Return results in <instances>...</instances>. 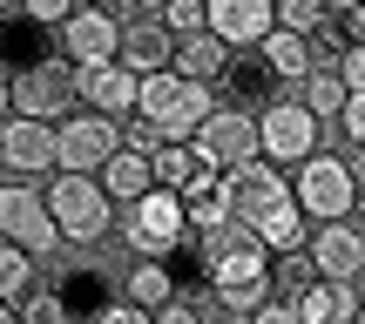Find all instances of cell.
<instances>
[{"instance_id": "obj_20", "label": "cell", "mask_w": 365, "mask_h": 324, "mask_svg": "<svg viewBox=\"0 0 365 324\" xmlns=\"http://www.w3.org/2000/svg\"><path fill=\"white\" fill-rule=\"evenodd\" d=\"M230 54H237V48H223L210 27H196V34H176L170 68H176V75H190V81H203V88H217V81H223V68H230Z\"/></svg>"}, {"instance_id": "obj_16", "label": "cell", "mask_w": 365, "mask_h": 324, "mask_svg": "<svg viewBox=\"0 0 365 324\" xmlns=\"http://www.w3.org/2000/svg\"><path fill=\"white\" fill-rule=\"evenodd\" d=\"M176 54V34L163 27V14H129L115 34V61L129 68V75H156V68H170Z\"/></svg>"}, {"instance_id": "obj_32", "label": "cell", "mask_w": 365, "mask_h": 324, "mask_svg": "<svg viewBox=\"0 0 365 324\" xmlns=\"http://www.w3.org/2000/svg\"><path fill=\"white\" fill-rule=\"evenodd\" d=\"M203 7L210 0H170V7H163V27H170V34H196V27H203Z\"/></svg>"}, {"instance_id": "obj_38", "label": "cell", "mask_w": 365, "mask_h": 324, "mask_svg": "<svg viewBox=\"0 0 365 324\" xmlns=\"http://www.w3.org/2000/svg\"><path fill=\"white\" fill-rule=\"evenodd\" d=\"M14 115V88H7V75H0V122Z\"/></svg>"}, {"instance_id": "obj_15", "label": "cell", "mask_w": 365, "mask_h": 324, "mask_svg": "<svg viewBox=\"0 0 365 324\" xmlns=\"http://www.w3.org/2000/svg\"><path fill=\"white\" fill-rule=\"evenodd\" d=\"M135 88L143 75H129L122 61H95V68H75V102L95 108V115H135Z\"/></svg>"}, {"instance_id": "obj_24", "label": "cell", "mask_w": 365, "mask_h": 324, "mask_svg": "<svg viewBox=\"0 0 365 324\" xmlns=\"http://www.w3.org/2000/svg\"><path fill=\"white\" fill-rule=\"evenodd\" d=\"M182 216H190V236L230 230V196H223V176L210 182V189H190V196H182Z\"/></svg>"}, {"instance_id": "obj_5", "label": "cell", "mask_w": 365, "mask_h": 324, "mask_svg": "<svg viewBox=\"0 0 365 324\" xmlns=\"http://www.w3.org/2000/svg\"><path fill=\"white\" fill-rule=\"evenodd\" d=\"M291 196H298V209L312 223H339L352 216V196H359V169L345 156H325V149H312L304 162H291Z\"/></svg>"}, {"instance_id": "obj_11", "label": "cell", "mask_w": 365, "mask_h": 324, "mask_svg": "<svg viewBox=\"0 0 365 324\" xmlns=\"http://www.w3.org/2000/svg\"><path fill=\"white\" fill-rule=\"evenodd\" d=\"M190 149H196L210 169H237V162H250V156H257V115H250V108H210V115L196 122Z\"/></svg>"}, {"instance_id": "obj_19", "label": "cell", "mask_w": 365, "mask_h": 324, "mask_svg": "<svg viewBox=\"0 0 365 324\" xmlns=\"http://www.w3.org/2000/svg\"><path fill=\"white\" fill-rule=\"evenodd\" d=\"M223 88H230V102H237V108H250V115H257L264 102H277V88H284V81L271 75V61H264L257 48H237V54H230V68H223Z\"/></svg>"}, {"instance_id": "obj_3", "label": "cell", "mask_w": 365, "mask_h": 324, "mask_svg": "<svg viewBox=\"0 0 365 324\" xmlns=\"http://www.w3.org/2000/svg\"><path fill=\"white\" fill-rule=\"evenodd\" d=\"M210 108H217V88L176 75V68H156V75H143V88H135V115H143L163 142H190Z\"/></svg>"}, {"instance_id": "obj_30", "label": "cell", "mask_w": 365, "mask_h": 324, "mask_svg": "<svg viewBox=\"0 0 365 324\" xmlns=\"http://www.w3.org/2000/svg\"><path fill=\"white\" fill-rule=\"evenodd\" d=\"M271 7H277V27H291V34H312V27L325 21L331 0H271Z\"/></svg>"}, {"instance_id": "obj_31", "label": "cell", "mask_w": 365, "mask_h": 324, "mask_svg": "<svg viewBox=\"0 0 365 324\" xmlns=\"http://www.w3.org/2000/svg\"><path fill=\"white\" fill-rule=\"evenodd\" d=\"M75 7L81 0H14V14H27V21H41V27H61Z\"/></svg>"}, {"instance_id": "obj_17", "label": "cell", "mask_w": 365, "mask_h": 324, "mask_svg": "<svg viewBox=\"0 0 365 324\" xmlns=\"http://www.w3.org/2000/svg\"><path fill=\"white\" fill-rule=\"evenodd\" d=\"M203 27L223 41V48H257V41L277 27V7H271V0H210Z\"/></svg>"}, {"instance_id": "obj_35", "label": "cell", "mask_w": 365, "mask_h": 324, "mask_svg": "<svg viewBox=\"0 0 365 324\" xmlns=\"http://www.w3.org/2000/svg\"><path fill=\"white\" fill-rule=\"evenodd\" d=\"M149 324H203V318H196V304L170 298V304H163V311H149Z\"/></svg>"}, {"instance_id": "obj_26", "label": "cell", "mask_w": 365, "mask_h": 324, "mask_svg": "<svg viewBox=\"0 0 365 324\" xmlns=\"http://www.w3.org/2000/svg\"><path fill=\"white\" fill-rule=\"evenodd\" d=\"M196 162H203V156H196L190 142H156V149H149V176H156V189H182V182L196 176Z\"/></svg>"}, {"instance_id": "obj_8", "label": "cell", "mask_w": 365, "mask_h": 324, "mask_svg": "<svg viewBox=\"0 0 365 324\" xmlns=\"http://www.w3.org/2000/svg\"><path fill=\"white\" fill-rule=\"evenodd\" d=\"M312 149H318V115L298 102V95H277V102L257 108V156L264 162L291 169V162L312 156Z\"/></svg>"}, {"instance_id": "obj_22", "label": "cell", "mask_w": 365, "mask_h": 324, "mask_svg": "<svg viewBox=\"0 0 365 324\" xmlns=\"http://www.w3.org/2000/svg\"><path fill=\"white\" fill-rule=\"evenodd\" d=\"M257 54L271 61V75L284 81V88H298V81L312 75V48H304V34H291V27H271V34L257 41Z\"/></svg>"}, {"instance_id": "obj_10", "label": "cell", "mask_w": 365, "mask_h": 324, "mask_svg": "<svg viewBox=\"0 0 365 324\" xmlns=\"http://www.w3.org/2000/svg\"><path fill=\"white\" fill-rule=\"evenodd\" d=\"M7 88H14V115H34V122H61V115H75V68L54 54V61H27L21 75H7Z\"/></svg>"}, {"instance_id": "obj_44", "label": "cell", "mask_w": 365, "mask_h": 324, "mask_svg": "<svg viewBox=\"0 0 365 324\" xmlns=\"http://www.w3.org/2000/svg\"><path fill=\"white\" fill-rule=\"evenodd\" d=\"M352 324H365V304H359V318H352Z\"/></svg>"}, {"instance_id": "obj_6", "label": "cell", "mask_w": 365, "mask_h": 324, "mask_svg": "<svg viewBox=\"0 0 365 324\" xmlns=\"http://www.w3.org/2000/svg\"><path fill=\"white\" fill-rule=\"evenodd\" d=\"M115 230H122V244H129L135 257H170L182 236H190V216H182L176 189H149V196H135V203H122Z\"/></svg>"}, {"instance_id": "obj_4", "label": "cell", "mask_w": 365, "mask_h": 324, "mask_svg": "<svg viewBox=\"0 0 365 324\" xmlns=\"http://www.w3.org/2000/svg\"><path fill=\"white\" fill-rule=\"evenodd\" d=\"M48 216H54V230H61V244H102L108 230H115V203H108V189L95 176H81V169H54L48 176Z\"/></svg>"}, {"instance_id": "obj_25", "label": "cell", "mask_w": 365, "mask_h": 324, "mask_svg": "<svg viewBox=\"0 0 365 324\" xmlns=\"http://www.w3.org/2000/svg\"><path fill=\"white\" fill-rule=\"evenodd\" d=\"M345 95H352V88H345V75H339V68H312V75L298 81V102L312 108L318 122H325V115H339V108H345Z\"/></svg>"}, {"instance_id": "obj_33", "label": "cell", "mask_w": 365, "mask_h": 324, "mask_svg": "<svg viewBox=\"0 0 365 324\" xmlns=\"http://www.w3.org/2000/svg\"><path fill=\"white\" fill-rule=\"evenodd\" d=\"M339 129H345V142H352V149H365V88H352V95H345Z\"/></svg>"}, {"instance_id": "obj_29", "label": "cell", "mask_w": 365, "mask_h": 324, "mask_svg": "<svg viewBox=\"0 0 365 324\" xmlns=\"http://www.w3.org/2000/svg\"><path fill=\"white\" fill-rule=\"evenodd\" d=\"M325 27L345 41V48H365V0H331V7H325Z\"/></svg>"}, {"instance_id": "obj_18", "label": "cell", "mask_w": 365, "mask_h": 324, "mask_svg": "<svg viewBox=\"0 0 365 324\" xmlns=\"http://www.w3.org/2000/svg\"><path fill=\"white\" fill-rule=\"evenodd\" d=\"M291 311H298V324H352L359 318V284H345V277H312V284H298Z\"/></svg>"}, {"instance_id": "obj_36", "label": "cell", "mask_w": 365, "mask_h": 324, "mask_svg": "<svg viewBox=\"0 0 365 324\" xmlns=\"http://www.w3.org/2000/svg\"><path fill=\"white\" fill-rule=\"evenodd\" d=\"M250 324H298V311H291V304H277V298H264L257 311H250Z\"/></svg>"}, {"instance_id": "obj_14", "label": "cell", "mask_w": 365, "mask_h": 324, "mask_svg": "<svg viewBox=\"0 0 365 324\" xmlns=\"http://www.w3.org/2000/svg\"><path fill=\"white\" fill-rule=\"evenodd\" d=\"M304 257H312V271L318 277H345V284H352V277L365 271V223H318L312 236H304Z\"/></svg>"}, {"instance_id": "obj_7", "label": "cell", "mask_w": 365, "mask_h": 324, "mask_svg": "<svg viewBox=\"0 0 365 324\" xmlns=\"http://www.w3.org/2000/svg\"><path fill=\"white\" fill-rule=\"evenodd\" d=\"M0 236L21 244L27 257H54V250H61V230H54V216H48L41 182H27V176L0 182Z\"/></svg>"}, {"instance_id": "obj_27", "label": "cell", "mask_w": 365, "mask_h": 324, "mask_svg": "<svg viewBox=\"0 0 365 324\" xmlns=\"http://www.w3.org/2000/svg\"><path fill=\"white\" fill-rule=\"evenodd\" d=\"M34 263H41V257H27L21 244L0 236V304H21L27 291H34Z\"/></svg>"}, {"instance_id": "obj_39", "label": "cell", "mask_w": 365, "mask_h": 324, "mask_svg": "<svg viewBox=\"0 0 365 324\" xmlns=\"http://www.w3.org/2000/svg\"><path fill=\"white\" fill-rule=\"evenodd\" d=\"M129 7H143V14H163V7H170V0H129Z\"/></svg>"}, {"instance_id": "obj_9", "label": "cell", "mask_w": 365, "mask_h": 324, "mask_svg": "<svg viewBox=\"0 0 365 324\" xmlns=\"http://www.w3.org/2000/svg\"><path fill=\"white\" fill-rule=\"evenodd\" d=\"M115 149H122V122L115 115L75 108V115L54 122V169H81V176H95Z\"/></svg>"}, {"instance_id": "obj_42", "label": "cell", "mask_w": 365, "mask_h": 324, "mask_svg": "<svg viewBox=\"0 0 365 324\" xmlns=\"http://www.w3.org/2000/svg\"><path fill=\"white\" fill-rule=\"evenodd\" d=\"M0 324H21V311H14V304H0Z\"/></svg>"}, {"instance_id": "obj_21", "label": "cell", "mask_w": 365, "mask_h": 324, "mask_svg": "<svg viewBox=\"0 0 365 324\" xmlns=\"http://www.w3.org/2000/svg\"><path fill=\"white\" fill-rule=\"evenodd\" d=\"M95 182L108 189V203H115V209L156 189V176H149V156H143V149H115V156H108L102 169H95Z\"/></svg>"}, {"instance_id": "obj_43", "label": "cell", "mask_w": 365, "mask_h": 324, "mask_svg": "<svg viewBox=\"0 0 365 324\" xmlns=\"http://www.w3.org/2000/svg\"><path fill=\"white\" fill-rule=\"evenodd\" d=\"M0 14H14V0H0Z\"/></svg>"}, {"instance_id": "obj_37", "label": "cell", "mask_w": 365, "mask_h": 324, "mask_svg": "<svg viewBox=\"0 0 365 324\" xmlns=\"http://www.w3.org/2000/svg\"><path fill=\"white\" fill-rule=\"evenodd\" d=\"M339 75H345V88H365V48L345 54V61H339Z\"/></svg>"}, {"instance_id": "obj_23", "label": "cell", "mask_w": 365, "mask_h": 324, "mask_svg": "<svg viewBox=\"0 0 365 324\" xmlns=\"http://www.w3.org/2000/svg\"><path fill=\"white\" fill-rule=\"evenodd\" d=\"M122 298H129V304H143V311H163V304L176 298L170 263H163V257H135V271L122 277Z\"/></svg>"}, {"instance_id": "obj_41", "label": "cell", "mask_w": 365, "mask_h": 324, "mask_svg": "<svg viewBox=\"0 0 365 324\" xmlns=\"http://www.w3.org/2000/svg\"><path fill=\"white\" fill-rule=\"evenodd\" d=\"M81 7H108V14H115V7H129V0H81Z\"/></svg>"}, {"instance_id": "obj_40", "label": "cell", "mask_w": 365, "mask_h": 324, "mask_svg": "<svg viewBox=\"0 0 365 324\" xmlns=\"http://www.w3.org/2000/svg\"><path fill=\"white\" fill-rule=\"evenodd\" d=\"M352 216H359V223H365V182H359V196H352Z\"/></svg>"}, {"instance_id": "obj_12", "label": "cell", "mask_w": 365, "mask_h": 324, "mask_svg": "<svg viewBox=\"0 0 365 324\" xmlns=\"http://www.w3.org/2000/svg\"><path fill=\"white\" fill-rule=\"evenodd\" d=\"M115 34H122V21H115L108 7H75L61 27H54V41H61V61H68V68L115 61Z\"/></svg>"}, {"instance_id": "obj_1", "label": "cell", "mask_w": 365, "mask_h": 324, "mask_svg": "<svg viewBox=\"0 0 365 324\" xmlns=\"http://www.w3.org/2000/svg\"><path fill=\"white\" fill-rule=\"evenodd\" d=\"M223 196H230V230H250L271 257L304 250V209L291 196V169L250 156V162L223 169Z\"/></svg>"}, {"instance_id": "obj_28", "label": "cell", "mask_w": 365, "mask_h": 324, "mask_svg": "<svg viewBox=\"0 0 365 324\" xmlns=\"http://www.w3.org/2000/svg\"><path fill=\"white\" fill-rule=\"evenodd\" d=\"M14 311H21V324H68V304H61V291H54V284H34Z\"/></svg>"}, {"instance_id": "obj_34", "label": "cell", "mask_w": 365, "mask_h": 324, "mask_svg": "<svg viewBox=\"0 0 365 324\" xmlns=\"http://www.w3.org/2000/svg\"><path fill=\"white\" fill-rule=\"evenodd\" d=\"M95 324H149V311H143V304H129V298H115V304L95 311Z\"/></svg>"}, {"instance_id": "obj_13", "label": "cell", "mask_w": 365, "mask_h": 324, "mask_svg": "<svg viewBox=\"0 0 365 324\" xmlns=\"http://www.w3.org/2000/svg\"><path fill=\"white\" fill-rule=\"evenodd\" d=\"M0 169L14 176H54V122H34V115H7L0 122Z\"/></svg>"}, {"instance_id": "obj_2", "label": "cell", "mask_w": 365, "mask_h": 324, "mask_svg": "<svg viewBox=\"0 0 365 324\" xmlns=\"http://www.w3.org/2000/svg\"><path fill=\"white\" fill-rule=\"evenodd\" d=\"M203 271H210V298L230 304V311H244V318L257 311V304L271 298V284H277V257L250 230L203 236Z\"/></svg>"}]
</instances>
